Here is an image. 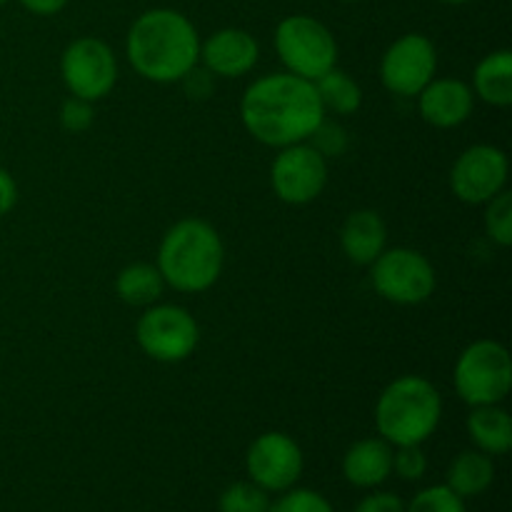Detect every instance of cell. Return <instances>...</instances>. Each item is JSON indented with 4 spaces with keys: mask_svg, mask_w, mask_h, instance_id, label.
<instances>
[{
    "mask_svg": "<svg viewBox=\"0 0 512 512\" xmlns=\"http://www.w3.org/2000/svg\"><path fill=\"white\" fill-rule=\"evenodd\" d=\"M18 203V185L5 168H0V218L8 215Z\"/></svg>",
    "mask_w": 512,
    "mask_h": 512,
    "instance_id": "32",
    "label": "cell"
},
{
    "mask_svg": "<svg viewBox=\"0 0 512 512\" xmlns=\"http://www.w3.org/2000/svg\"><path fill=\"white\" fill-rule=\"evenodd\" d=\"M393 473L400 480L418 483L428 473V458L423 453V445H400L393 448Z\"/></svg>",
    "mask_w": 512,
    "mask_h": 512,
    "instance_id": "27",
    "label": "cell"
},
{
    "mask_svg": "<svg viewBox=\"0 0 512 512\" xmlns=\"http://www.w3.org/2000/svg\"><path fill=\"white\" fill-rule=\"evenodd\" d=\"M388 245V225L375 210H355L340 228V248L355 265H373Z\"/></svg>",
    "mask_w": 512,
    "mask_h": 512,
    "instance_id": "17",
    "label": "cell"
},
{
    "mask_svg": "<svg viewBox=\"0 0 512 512\" xmlns=\"http://www.w3.org/2000/svg\"><path fill=\"white\" fill-rule=\"evenodd\" d=\"M488 208H485V233L493 243H498L500 248H510L512 245V193L503 190V193L495 195L493 200H488Z\"/></svg>",
    "mask_w": 512,
    "mask_h": 512,
    "instance_id": "24",
    "label": "cell"
},
{
    "mask_svg": "<svg viewBox=\"0 0 512 512\" xmlns=\"http://www.w3.org/2000/svg\"><path fill=\"white\" fill-rule=\"evenodd\" d=\"M455 393L470 408L500 405L512 388V358L498 340H475L463 353L453 370Z\"/></svg>",
    "mask_w": 512,
    "mask_h": 512,
    "instance_id": "5",
    "label": "cell"
},
{
    "mask_svg": "<svg viewBox=\"0 0 512 512\" xmlns=\"http://www.w3.org/2000/svg\"><path fill=\"white\" fill-rule=\"evenodd\" d=\"M440 3H445V5H465V3H468V0H440Z\"/></svg>",
    "mask_w": 512,
    "mask_h": 512,
    "instance_id": "34",
    "label": "cell"
},
{
    "mask_svg": "<svg viewBox=\"0 0 512 512\" xmlns=\"http://www.w3.org/2000/svg\"><path fill=\"white\" fill-rule=\"evenodd\" d=\"M303 468L305 458L300 445L290 435L278 433V430L258 435L245 453L248 480L268 490L270 495H280L295 488Z\"/></svg>",
    "mask_w": 512,
    "mask_h": 512,
    "instance_id": "11",
    "label": "cell"
},
{
    "mask_svg": "<svg viewBox=\"0 0 512 512\" xmlns=\"http://www.w3.org/2000/svg\"><path fill=\"white\" fill-rule=\"evenodd\" d=\"M125 55L140 78L178 83L200 60V35L188 15L173 8L145 10L130 25Z\"/></svg>",
    "mask_w": 512,
    "mask_h": 512,
    "instance_id": "2",
    "label": "cell"
},
{
    "mask_svg": "<svg viewBox=\"0 0 512 512\" xmlns=\"http://www.w3.org/2000/svg\"><path fill=\"white\" fill-rule=\"evenodd\" d=\"M135 340L158 363H183L198 348L200 328L180 305H148L135 325Z\"/></svg>",
    "mask_w": 512,
    "mask_h": 512,
    "instance_id": "8",
    "label": "cell"
},
{
    "mask_svg": "<svg viewBox=\"0 0 512 512\" xmlns=\"http://www.w3.org/2000/svg\"><path fill=\"white\" fill-rule=\"evenodd\" d=\"M270 512H335L323 493L310 488H290L273 500Z\"/></svg>",
    "mask_w": 512,
    "mask_h": 512,
    "instance_id": "26",
    "label": "cell"
},
{
    "mask_svg": "<svg viewBox=\"0 0 512 512\" xmlns=\"http://www.w3.org/2000/svg\"><path fill=\"white\" fill-rule=\"evenodd\" d=\"M308 140L325 160L338 158L348 148V133H345V128L340 123H330L328 118H323V123L313 130V135Z\"/></svg>",
    "mask_w": 512,
    "mask_h": 512,
    "instance_id": "28",
    "label": "cell"
},
{
    "mask_svg": "<svg viewBox=\"0 0 512 512\" xmlns=\"http://www.w3.org/2000/svg\"><path fill=\"white\" fill-rule=\"evenodd\" d=\"M473 93L483 103L508 108L512 103V53L493 50L478 63L473 75Z\"/></svg>",
    "mask_w": 512,
    "mask_h": 512,
    "instance_id": "19",
    "label": "cell"
},
{
    "mask_svg": "<svg viewBox=\"0 0 512 512\" xmlns=\"http://www.w3.org/2000/svg\"><path fill=\"white\" fill-rule=\"evenodd\" d=\"M405 512H468V508L465 500L443 483L415 493L413 500L405 503Z\"/></svg>",
    "mask_w": 512,
    "mask_h": 512,
    "instance_id": "25",
    "label": "cell"
},
{
    "mask_svg": "<svg viewBox=\"0 0 512 512\" xmlns=\"http://www.w3.org/2000/svg\"><path fill=\"white\" fill-rule=\"evenodd\" d=\"M315 90H318V98L323 103L325 113L330 110L335 115H353L363 105V90H360V85L348 73H343L338 68L320 75L315 80Z\"/></svg>",
    "mask_w": 512,
    "mask_h": 512,
    "instance_id": "22",
    "label": "cell"
},
{
    "mask_svg": "<svg viewBox=\"0 0 512 512\" xmlns=\"http://www.w3.org/2000/svg\"><path fill=\"white\" fill-rule=\"evenodd\" d=\"M183 83H185V88H188L190 98L203 100V98H208V95H213V75H210L205 68L200 70L198 65H195V68L185 75Z\"/></svg>",
    "mask_w": 512,
    "mask_h": 512,
    "instance_id": "31",
    "label": "cell"
},
{
    "mask_svg": "<svg viewBox=\"0 0 512 512\" xmlns=\"http://www.w3.org/2000/svg\"><path fill=\"white\" fill-rule=\"evenodd\" d=\"M475 93L458 78H433L418 93V110L433 128L450 130L463 125L473 115Z\"/></svg>",
    "mask_w": 512,
    "mask_h": 512,
    "instance_id": "15",
    "label": "cell"
},
{
    "mask_svg": "<svg viewBox=\"0 0 512 512\" xmlns=\"http://www.w3.org/2000/svg\"><path fill=\"white\" fill-rule=\"evenodd\" d=\"M470 440H473L475 450L498 458V455L510 453L512 448V418L505 408L500 405H478L470 410L468 420H465Z\"/></svg>",
    "mask_w": 512,
    "mask_h": 512,
    "instance_id": "18",
    "label": "cell"
},
{
    "mask_svg": "<svg viewBox=\"0 0 512 512\" xmlns=\"http://www.w3.org/2000/svg\"><path fill=\"white\" fill-rule=\"evenodd\" d=\"M258 58V40L243 28L215 30L208 40H200L198 63L218 78H243L255 68Z\"/></svg>",
    "mask_w": 512,
    "mask_h": 512,
    "instance_id": "14",
    "label": "cell"
},
{
    "mask_svg": "<svg viewBox=\"0 0 512 512\" xmlns=\"http://www.w3.org/2000/svg\"><path fill=\"white\" fill-rule=\"evenodd\" d=\"M275 50L288 73L318 80L338 63V40L313 15H288L275 28Z\"/></svg>",
    "mask_w": 512,
    "mask_h": 512,
    "instance_id": "6",
    "label": "cell"
},
{
    "mask_svg": "<svg viewBox=\"0 0 512 512\" xmlns=\"http://www.w3.org/2000/svg\"><path fill=\"white\" fill-rule=\"evenodd\" d=\"M225 248L218 230L200 218H183L168 228L158 248V270L178 293H205L223 273Z\"/></svg>",
    "mask_w": 512,
    "mask_h": 512,
    "instance_id": "3",
    "label": "cell"
},
{
    "mask_svg": "<svg viewBox=\"0 0 512 512\" xmlns=\"http://www.w3.org/2000/svg\"><path fill=\"white\" fill-rule=\"evenodd\" d=\"M18 3L23 5L25 10H30L33 15H43V18H48V15L60 13V10L68 5V0H18Z\"/></svg>",
    "mask_w": 512,
    "mask_h": 512,
    "instance_id": "33",
    "label": "cell"
},
{
    "mask_svg": "<svg viewBox=\"0 0 512 512\" xmlns=\"http://www.w3.org/2000/svg\"><path fill=\"white\" fill-rule=\"evenodd\" d=\"M493 480V458L480 453V450H463V453L448 465V473H445V485L463 500L483 495L485 490L493 485Z\"/></svg>",
    "mask_w": 512,
    "mask_h": 512,
    "instance_id": "20",
    "label": "cell"
},
{
    "mask_svg": "<svg viewBox=\"0 0 512 512\" xmlns=\"http://www.w3.org/2000/svg\"><path fill=\"white\" fill-rule=\"evenodd\" d=\"M270 505H273V500H270L268 490L250 483V480L228 485L218 500L220 512H270Z\"/></svg>",
    "mask_w": 512,
    "mask_h": 512,
    "instance_id": "23",
    "label": "cell"
},
{
    "mask_svg": "<svg viewBox=\"0 0 512 512\" xmlns=\"http://www.w3.org/2000/svg\"><path fill=\"white\" fill-rule=\"evenodd\" d=\"M165 280L158 265L153 263H130L115 278V293L123 303L133 308H148L163 298Z\"/></svg>",
    "mask_w": 512,
    "mask_h": 512,
    "instance_id": "21",
    "label": "cell"
},
{
    "mask_svg": "<svg viewBox=\"0 0 512 512\" xmlns=\"http://www.w3.org/2000/svg\"><path fill=\"white\" fill-rule=\"evenodd\" d=\"M60 75L70 95L95 103L118 83V60L105 40L85 35L68 43L60 58Z\"/></svg>",
    "mask_w": 512,
    "mask_h": 512,
    "instance_id": "9",
    "label": "cell"
},
{
    "mask_svg": "<svg viewBox=\"0 0 512 512\" xmlns=\"http://www.w3.org/2000/svg\"><path fill=\"white\" fill-rule=\"evenodd\" d=\"M240 118L258 143L280 150L308 143L313 130L323 123L325 110L313 80L285 70L263 75L245 88Z\"/></svg>",
    "mask_w": 512,
    "mask_h": 512,
    "instance_id": "1",
    "label": "cell"
},
{
    "mask_svg": "<svg viewBox=\"0 0 512 512\" xmlns=\"http://www.w3.org/2000/svg\"><path fill=\"white\" fill-rule=\"evenodd\" d=\"M438 50L423 33H405L388 45L380 60V80L385 90L400 98H418L420 90L435 78Z\"/></svg>",
    "mask_w": 512,
    "mask_h": 512,
    "instance_id": "10",
    "label": "cell"
},
{
    "mask_svg": "<svg viewBox=\"0 0 512 512\" xmlns=\"http://www.w3.org/2000/svg\"><path fill=\"white\" fill-rule=\"evenodd\" d=\"M5 3H8V0H0V8H3V5H5Z\"/></svg>",
    "mask_w": 512,
    "mask_h": 512,
    "instance_id": "36",
    "label": "cell"
},
{
    "mask_svg": "<svg viewBox=\"0 0 512 512\" xmlns=\"http://www.w3.org/2000/svg\"><path fill=\"white\" fill-rule=\"evenodd\" d=\"M508 155L495 145H473L463 150L450 170V188L468 205H485L508 185Z\"/></svg>",
    "mask_w": 512,
    "mask_h": 512,
    "instance_id": "13",
    "label": "cell"
},
{
    "mask_svg": "<svg viewBox=\"0 0 512 512\" xmlns=\"http://www.w3.org/2000/svg\"><path fill=\"white\" fill-rule=\"evenodd\" d=\"M93 120H95V110L90 100L70 95V98L63 103V108H60V125H63L68 133H85V130L93 125Z\"/></svg>",
    "mask_w": 512,
    "mask_h": 512,
    "instance_id": "29",
    "label": "cell"
},
{
    "mask_svg": "<svg viewBox=\"0 0 512 512\" xmlns=\"http://www.w3.org/2000/svg\"><path fill=\"white\" fill-rule=\"evenodd\" d=\"M270 185L283 203H313L328 185V160L310 143L280 148L273 165H270Z\"/></svg>",
    "mask_w": 512,
    "mask_h": 512,
    "instance_id": "12",
    "label": "cell"
},
{
    "mask_svg": "<svg viewBox=\"0 0 512 512\" xmlns=\"http://www.w3.org/2000/svg\"><path fill=\"white\" fill-rule=\"evenodd\" d=\"M343 3H358V0H343Z\"/></svg>",
    "mask_w": 512,
    "mask_h": 512,
    "instance_id": "35",
    "label": "cell"
},
{
    "mask_svg": "<svg viewBox=\"0 0 512 512\" xmlns=\"http://www.w3.org/2000/svg\"><path fill=\"white\" fill-rule=\"evenodd\" d=\"M353 512H405V500L388 490H373L355 505Z\"/></svg>",
    "mask_w": 512,
    "mask_h": 512,
    "instance_id": "30",
    "label": "cell"
},
{
    "mask_svg": "<svg viewBox=\"0 0 512 512\" xmlns=\"http://www.w3.org/2000/svg\"><path fill=\"white\" fill-rule=\"evenodd\" d=\"M443 420V398L428 378L400 375L385 385L375 403V428L393 448L423 445Z\"/></svg>",
    "mask_w": 512,
    "mask_h": 512,
    "instance_id": "4",
    "label": "cell"
},
{
    "mask_svg": "<svg viewBox=\"0 0 512 512\" xmlns=\"http://www.w3.org/2000/svg\"><path fill=\"white\" fill-rule=\"evenodd\" d=\"M370 268L375 293L395 305L425 303L438 285L433 263L413 248H385Z\"/></svg>",
    "mask_w": 512,
    "mask_h": 512,
    "instance_id": "7",
    "label": "cell"
},
{
    "mask_svg": "<svg viewBox=\"0 0 512 512\" xmlns=\"http://www.w3.org/2000/svg\"><path fill=\"white\" fill-rule=\"evenodd\" d=\"M393 475V445L383 438H365L343 455V478L353 488L375 490Z\"/></svg>",
    "mask_w": 512,
    "mask_h": 512,
    "instance_id": "16",
    "label": "cell"
}]
</instances>
